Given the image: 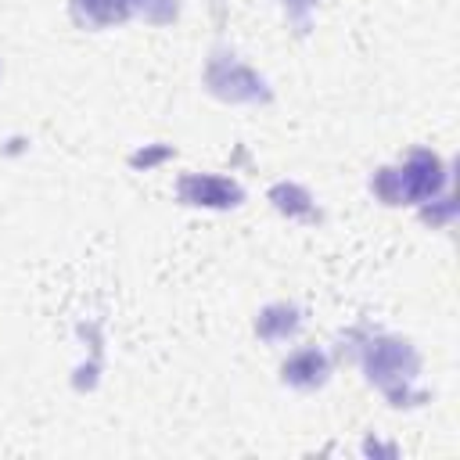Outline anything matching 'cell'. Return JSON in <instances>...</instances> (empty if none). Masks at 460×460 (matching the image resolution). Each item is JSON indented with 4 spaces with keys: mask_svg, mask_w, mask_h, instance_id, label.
Wrapping results in <instances>:
<instances>
[{
    "mask_svg": "<svg viewBox=\"0 0 460 460\" xmlns=\"http://www.w3.org/2000/svg\"><path fill=\"white\" fill-rule=\"evenodd\" d=\"M270 198H273V205L280 208V212H288V216H316L313 212V205H309V194L302 190V187H295V183H277L273 190H270Z\"/></svg>",
    "mask_w": 460,
    "mask_h": 460,
    "instance_id": "8",
    "label": "cell"
},
{
    "mask_svg": "<svg viewBox=\"0 0 460 460\" xmlns=\"http://www.w3.org/2000/svg\"><path fill=\"white\" fill-rule=\"evenodd\" d=\"M180 198L187 205H205V208H230V205H241L244 190L226 180V176H216V172H190L180 180Z\"/></svg>",
    "mask_w": 460,
    "mask_h": 460,
    "instance_id": "4",
    "label": "cell"
},
{
    "mask_svg": "<svg viewBox=\"0 0 460 460\" xmlns=\"http://www.w3.org/2000/svg\"><path fill=\"white\" fill-rule=\"evenodd\" d=\"M72 11L83 25L90 29H101V25H115L122 22L129 11H126V0H72Z\"/></svg>",
    "mask_w": 460,
    "mask_h": 460,
    "instance_id": "7",
    "label": "cell"
},
{
    "mask_svg": "<svg viewBox=\"0 0 460 460\" xmlns=\"http://www.w3.org/2000/svg\"><path fill=\"white\" fill-rule=\"evenodd\" d=\"M129 14H144L147 22H172L176 18V0H126Z\"/></svg>",
    "mask_w": 460,
    "mask_h": 460,
    "instance_id": "9",
    "label": "cell"
},
{
    "mask_svg": "<svg viewBox=\"0 0 460 460\" xmlns=\"http://www.w3.org/2000/svg\"><path fill=\"white\" fill-rule=\"evenodd\" d=\"M323 377H327V356L316 345L291 352L284 363V381L295 388H316V385H323Z\"/></svg>",
    "mask_w": 460,
    "mask_h": 460,
    "instance_id": "5",
    "label": "cell"
},
{
    "mask_svg": "<svg viewBox=\"0 0 460 460\" xmlns=\"http://www.w3.org/2000/svg\"><path fill=\"white\" fill-rule=\"evenodd\" d=\"M298 323H302L298 309L288 305V302H277V305H266V309L259 313L255 331H259V338H266V341H284V338H291V334L298 331Z\"/></svg>",
    "mask_w": 460,
    "mask_h": 460,
    "instance_id": "6",
    "label": "cell"
},
{
    "mask_svg": "<svg viewBox=\"0 0 460 460\" xmlns=\"http://www.w3.org/2000/svg\"><path fill=\"white\" fill-rule=\"evenodd\" d=\"M446 183V169L431 151H413L402 169H381L374 180V190L395 205V201H431L438 187Z\"/></svg>",
    "mask_w": 460,
    "mask_h": 460,
    "instance_id": "1",
    "label": "cell"
},
{
    "mask_svg": "<svg viewBox=\"0 0 460 460\" xmlns=\"http://www.w3.org/2000/svg\"><path fill=\"white\" fill-rule=\"evenodd\" d=\"M205 83H208L212 93H219L226 101H259V97H266V83L237 54H226V50L212 54Z\"/></svg>",
    "mask_w": 460,
    "mask_h": 460,
    "instance_id": "3",
    "label": "cell"
},
{
    "mask_svg": "<svg viewBox=\"0 0 460 460\" xmlns=\"http://www.w3.org/2000/svg\"><path fill=\"white\" fill-rule=\"evenodd\" d=\"M363 363L374 385H381L399 406L402 399H410V385L417 377V352L406 341L395 338H377L363 349Z\"/></svg>",
    "mask_w": 460,
    "mask_h": 460,
    "instance_id": "2",
    "label": "cell"
},
{
    "mask_svg": "<svg viewBox=\"0 0 460 460\" xmlns=\"http://www.w3.org/2000/svg\"><path fill=\"white\" fill-rule=\"evenodd\" d=\"M316 0H284V7H288V14L295 18V22H305V14H309V7H313Z\"/></svg>",
    "mask_w": 460,
    "mask_h": 460,
    "instance_id": "10",
    "label": "cell"
}]
</instances>
